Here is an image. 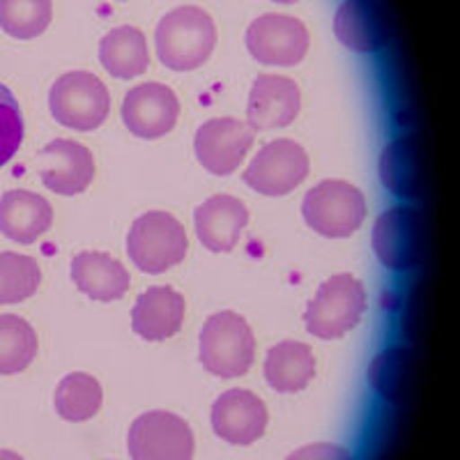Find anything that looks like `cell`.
<instances>
[{"instance_id":"29","label":"cell","mask_w":460,"mask_h":460,"mask_svg":"<svg viewBox=\"0 0 460 460\" xmlns=\"http://www.w3.org/2000/svg\"><path fill=\"white\" fill-rule=\"evenodd\" d=\"M23 141L22 106L10 88L0 84V168L14 157Z\"/></svg>"},{"instance_id":"31","label":"cell","mask_w":460,"mask_h":460,"mask_svg":"<svg viewBox=\"0 0 460 460\" xmlns=\"http://www.w3.org/2000/svg\"><path fill=\"white\" fill-rule=\"evenodd\" d=\"M0 460H26L23 456H19L16 451L10 449H0Z\"/></svg>"},{"instance_id":"28","label":"cell","mask_w":460,"mask_h":460,"mask_svg":"<svg viewBox=\"0 0 460 460\" xmlns=\"http://www.w3.org/2000/svg\"><path fill=\"white\" fill-rule=\"evenodd\" d=\"M51 16V0H0V28L16 40L42 35Z\"/></svg>"},{"instance_id":"23","label":"cell","mask_w":460,"mask_h":460,"mask_svg":"<svg viewBox=\"0 0 460 460\" xmlns=\"http://www.w3.org/2000/svg\"><path fill=\"white\" fill-rule=\"evenodd\" d=\"M100 60L115 79H137L147 69L146 35L134 26H120L106 32L100 42Z\"/></svg>"},{"instance_id":"6","label":"cell","mask_w":460,"mask_h":460,"mask_svg":"<svg viewBox=\"0 0 460 460\" xmlns=\"http://www.w3.org/2000/svg\"><path fill=\"white\" fill-rule=\"evenodd\" d=\"M53 120L76 131H93L109 118L111 94L90 72H67L49 93Z\"/></svg>"},{"instance_id":"2","label":"cell","mask_w":460,"mask_h":460,"mask_svg":"<svg viewBox=\"0 0 460 460\" xmlns=\"http://www.w3.org/2000/svg\"><path fill=\"white\" fill-rule=\"evenodd\" d=\"M256 359V339L242 315L233 311L209 315L200 332V364L221 380L249 373Z\"/></svg>"},{"instance_id":"13","label":"cell","mask_w":460,"mask_h":460,"mask_svg":"<svg viewBox=\"0 0 460 460\" xmlns=\"http://www.w3.org/2000/svg\"><path fill=\"white\" fill-rule=\"evenodd\" d=\"M209 421L217 438L228 445L246 447L265 435L270 412L265 402L249 389H230L215 401Z\"/></svg>"},{"instance_id":"19","label":"cell","mask_w":460,"mask_h":460,"mask_svg":"<svg viewBox=\"0 0 460 460\" xmlns=\"http://www.w3.org/2000/svg\"><path fill=\"white\" fill-rule=\"evenodd\" d=\"M53 209L44 196L26 189L7 191L0 199V233L19 244H32L51 228Z\"/></svg>"},{"instance_id":"14","label":"cell","mask_w":460,"mask_h":460,"mask_svg":"<svg viewBox=\"0 0 460 460\" xmlns=\"http://www.w3.org/2000/svg\"><path fill=\"white\" fill-rule=\"evenodd\" d=\"M40 175L53 194H81L94 178L93 152L76 141L58 138L40 152Z\"/></svg>"},{"instance_id":"17","label":"cell","mask_w":460,"mask_h":460,"mask_svg":"<svg viewBox=\"0 0 460 460\" xmlns=\"http://www.w3.org/2000/svg\"><path fill=\"white\" fill-rule=\"evenodd\" d=\"M249 221V209L235 196H212L196 209V235L205 249L228 253L240 242L242 230Z\"/></svg>"},{"instance_id":"27","label":"cell","mask_w":460,"mask_h":460,"mask_svg":"<svg viewBox=\"0 0 460 460\" xmlns=\"http://www.w3.org/2000/svg\"><path fill=\"white\" fill-rule=\"evenodd\" d=\"M412 355L405 348H387L376 357L368 367V382L373 392L380 394L385 401H401L410 382Z\"/></svg>"},{"instance_id":"9","label":"cell","mask_w":460,"mask_h":460,"mask_svg":"<svg viewBox=\"0 0 460 460\" xmlns=\"http://www.w3.org/2000/svg\"><path fill=\"white\" fill-rule=\"evenodd\" d=\"M309 178V155L299 143L279 138L261 147L244 171V184L262 196H286Z\"/></svg>"},{"instance_id":"11","label":"cell","mask_w":460,"mask_h":460,"mask_svg":"<svg viewBox=\"0 0 460 460\" xmlns=\"http://www.w3.org/2000/svg\"><path fill=\"white\" fill-rule=\"evenodd\" d=\"M253 141H256V131L249 127V122L235 118H215L196 131V157L205 171L224 178L240 168Z\"/></svg>"},{"instance_id":"1","label":"cell","mask_w":460,"mask_h":460,"mask_svg":"<svg viewBox=\"0 0 460 460\" xmlns=\"http://www.w3.org/2000/svg\"><path fill=\"white\" fill-rule=\"evenodd\" d=\"M155 44L162 65L175 72H191L215 51L217 26L212 16L200 7H178L159 22Z\"/></svg>"},{"instance_id":"22","label":"cell","mask_w":460,"mask_h":460,"mask_svg":"<svg viewBox=\"0 0 460 460\" xmlns=\"http://www.w3.org/2000/svg\"><path fill=\"white\" fill-rule=\"evenodd\" d=\"M380 180L392 194L402 199H417L424 184V168L419 157V146L412 137H402L389 143L380 155Z\"/></svg>"},{"instance_id":"32","label":"cell","mask_w":460,"mask_h":460,"mask_svg":"<svg viewBox=\"0 0 460 460\" xmlns=\"http://www.w3.org/2000/svg\"><path fill=\"white\" fill-rule=\"evenodd\" d=\"M272 3H281V5H290V3H297V0H272Z\"/></svg>"},{"instance_id":"20","label":"cell","mask_w":460,"mask_h":460,"mask_svg":"<svg viewBox=\"0 0 460 460\" xmlns=\"http://www.w3.org/2000/svg\"><path fill=\"white\" fill-rule=\"evenodd\" d=\"M72 281L94 302H115L129 290V272L102 252H84L72 261Z\"/></svg>"},{"instance_id":"26","label":"cell","mask_w":460,"mask_h":460,"mask_svg":"<svg viewBox=\"0 0 460 460\" xmlns=\"http://www.w3.org/2000/svg\"><path fill=\"white\" fill-rule=\"evenodd\" d=\"M40 283L42 272L35 258L14 252L0 253V306L32 297Z\"/></svg>"},{"instance_id":"12","label":"cell","mask_w":460,"mask_h":460,"mask_svg":"<svg viewBox=\"0 0 460 460\" xmlns=\"http://www.w3.org/2000/svg\"><path fill=\"white\" fill-rule=\"evenodd\" d=\"M180 100L164 84H141L127 93L122 102V120L127 129L138 138L155 141L166 137L178 125Z\"/></svg>"},{"instance_id":"24","label":"cell","mask_w":460,"mask_h":460,"mask_svg":"<svg viewBox=\"0 0 460 460\" xmlns=\"http://www.w3.org/2000/svg\"><path fill=\"white\" fill-rule=\"evenodd\" d=\"M56 410L65 421L81 424L88 421L94 414L100 412L104 402V392L97 377L88 373H69L60 380L56 389Z\"/></svg>"},{"instance_id":"18","label":"cell","mask_w":460,"mask_h":460,"mask_svg":"<svg viewBox=\"0 0 460 460\" xmlns=\"http://www.w3.org/2000/svg\"><path fill=\"white\" fill-rule=\"evenodd\" d=\"M184 297L168 286L147 288L131 309V330L146 341H166L182 330Z\"/></svg>"},{"instance_id":"25","label":"cell","mask_w":460,"mask_h":460,"mask_svg":"<svg viewBox=\"0 0 460 460\" xmlns=\"http://www.w3.org/2000/svg\"><path fill=\"white\" fill-rule=\"evenodd\" d=\"M37 355V334L22 315H0V376L26 371Z\"/></svg>"},{"instance_id":"3","label":"cell","mask_w":460,"mask_h":460,"mask_svg":"<svg viewBox=\"0 0 460 460\" xmlns=\"http://www.w3.org/2000/svg\"><path fill=\"white\" fill-rule=\"evenodd\" d=\"M184 226L168 212L152 209L131 224L127 252L131 262L146 274H162L187 256Z\"/></svg>"},{"instance_id":"8","label":"cell","mask_w":460,"mask_h":460,"mask_svg":"<svg viewBox=\"0 0 460 460\" xmlns=\"http://www.w3.org/2000/svg\"><path fill=\"white\" fill-rule=\"evenodd\" d=\"M373 252L394 272H408L426 252L424 217L412 208H389L373 226Z\"/></svg>"},{"instance_id":"5","label":"cell","mask_w":460,"mask_h":460,"mask_svg":"<svg viewBox=\"0 0 460 460\" xmlns=\"http://www.w3.org/2000/svg\"><path fill=\"white\" fill-rule=\"evenodd\" d=\"M304 221L323 237H350L367 219V199L343 180H323L302 203Z\"/></svg>"},{"instance_id":"16","label":"cell","mask_w":460,"mask_h":460,"mask_svg":"<svg viewBox=\"0 0 460 460\" xmlns=\"http://www.w3.org/2000/svg\"><path fill=\"white\" fill-rule=\"evenodd\" d=\"M299 109H302V94L293 79L277 74H261L249 94L246 120L253 131L277 129L290 125L299 115Z\"/></svg>"},{"instance_id":"30","label":"cell","mask_w":460,"mask_h":460,"mask_svg":"<svg viewBox=\"0 0 460 460\" xmlns=\"http://www.w3.org/2000/svg\"><path fill=\"white\" fill-rule=\"evenodd\" d=\"M286 460H355V456L350 454V449L334 442H311L295 449Z\"/></svg>"},{"instance_id":"10","label":"cell","mask_w":460,"mask_h":460,"mask_svg":"<svg viewBox=\"0 0 460 460\" xmlns=\"http://www.w3.org/2000/svg\"><path fill=\"white\" fill-rule=\"evenodd\" d=\"M246 49L258 63L272 67H295L309 51V31L299 19L286 14L258 16L246 28Z\"/></svg>"},{"instance_id":"4","label":"cell","mask_w":460,"mask_h":460,"mask_svg":"<svg viewBox=\"0 0 460 460\" xmlns=\"http://www.w3.org/2000/svg\"><path fill=\"white\" fill-rule=\"evenodd\" d=\"M367 311V290L352 274H336L318 288L304 323L309 334L323 341L341 339L359 324Z\"/></svg>"},{"instance_id":"21","label":"cell","mask_w":460,"mask_h":460,"mask_svg":"<svg viewBox=\"0 0 460 460\" xmlns=\"http://www.w3.org/2000/svg\"><path fill=\"white\" fill-rule=\"evenodd\" d=\"M267 385L279 394H297L309 387L315 377V357L306 343L281 341L267 350L265 364Z\"/></svg>"},{"instance_id":"7","label":"cell","mask_w":460,"mask_h":460,"mask_svg":"<svg viewBox=\"0 0 460 460\" xmlns=\"http://www.w3.org/2000/svg\"><path fill=\"white\" fill-rule=\"evenodd\" d=\"M127 449L131 460H194L196 439L182 417L152 410L131 421Z\"/></svg>"},{"instance_id":"15","label":"cell","mask_w":460,"mask_h":460,"mask_svg":"<svg viewBox=\"0 0 460 460\" xmlns=\"http://www.w3.org/2000/svg\"><path fill=\"white\" fill-rule=\"evenodd\" d=\"M334 35L355 53H376L389 42V19L377 0H343L334 14Z\"/></svg>"}]
</instances>
